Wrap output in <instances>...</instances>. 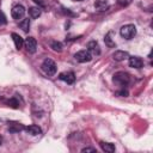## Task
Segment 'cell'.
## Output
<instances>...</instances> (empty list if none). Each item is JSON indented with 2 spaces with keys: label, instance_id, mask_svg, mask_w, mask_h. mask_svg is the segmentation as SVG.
I'll return each mask as SVG.
<instances>
[{
  "label": "cell",
  "instance_id": "6da1fadb",
  "mask_svg": "<svg viewBox=\"0 0 153 153\" xmlns=\"http://www.w3.org/2000/svg\"><path fill=\"white\" fill-rule=\"evenodd\" d=\"M120 35L124 38V39H131L135 35H136V27L134 24H127L123 25L120 29Z\"/></svg>",
  "mask_w": 153,
  "mask_h": 153
},
{
  "label": "cell",
  "instance_id": "7a4b0ae2",
  "mask_svg": "<svg viewBox=\"0 0 153 153\" xmlns=\"http://www.w3.org/2000/svg\"><path fill=\"white\" fill-rule=\"evenodd\" d=\"M112 80H114V82L118 84L120 86H127L130 82V75L127 72H117L114 74Z\"/></svg>",
  "mask_w": 153,
  "mask_h": 153
},
{
  "label": "cell",
  "instance_id": "3957f363",
  "mask_svg": "<svg viewBox=\"0 0 153 153\" xmlns=\"http://www.w3.org/2000/svg\"><path fill=\"white\" fill-rule=\"evenodd\" d=\"M42 69L47 75L51 76L56 73V65L51 59H45L42 63Z\"/></svg>",
  "mask_w": 153,
  "mask_h": 153
},
{
  "label": "cell",
  "instance_id": "277c9868",
  "mask_svg": "<svg viewBox=\"0 0 153 153\" xmlns=\"http://www.w3.org/2000/svg\"><path fill=\"white\" fill-rule=\"evenodd\" d=\"M74 59H75V61H78L80 63H85V62H90L92 60V55L90 54L88 50H79L78 53H75Z\"/></svg>",
  "mask_w": 153,
  "mask_h": 153
},
{
  "label": "cell",
  "instance_id": "5b68a950",
  "mask_svg": "<svg viewBox=\"0 0 153 153\" xmlns=\"http://www.w3.org/2000/svg\"><path fill=\"white\" fill-rule=\"evenodd\" d=\"M11 14H12V18L16 19V20H19L24 17L25 14V8L23 5H14L11 10Z\"/></svg>",
  "mask_w": 153,
  "mask_h": 153
},
{
  "label": "cell",
  "instance_id": "8992f818",
  "mask_svg": "<svg viewBox=\"0 0 153 153\" xmlns=\"http://www.w3.org/2000/svg\"><path fill=\"white\" fill-rule=\"evenodd\" d=\"M24 45H25L26 50H27L29 53H31V54L36 53V50H37V41H36L33 37H31V36L27 37V38H25Z\"/></svg>",
  "mask_w": 153,
  "mask_h": 153
},
{
  "label": "cell",
  "instance_id": "52a82bcc",
  "mask_svg": "<svg viewBox=\"0 0 153 153\" xmlns=\"http://www.w3.org/2000/svg\"><path fill=\"white\" fill-rule=\"evenodd\" d=\"M59 79L65 81V82H67V84H69V85H72L75 81V75H74L73 72H63V73H60Z\"/></svg>",
  "mask_w": 153,
  "mask_h": 153
},
{
  "label": "cell",
  "instance_id": "ba28073f",
  "mask_svg": "<svg viewBox=\"0 0 153 153\" xmlns=\"http://www.w3.org/2000/svg\"><path fill=\"white\" fill-rule=\"evenodd\" d=\"M87 50L90 51L91 55H99V54H100L99 44H98V42H96V41H90V42L87 43Z\"/></svg>",
  "mask_w": 153,
  "mask_h": 153
},
{
  "label": "cell",
  "instance_id": "9c48e42d",
  "mask_svg": "<svg viewBox=\"0 0 153 153\" xmlns=\"http://www.w3.org/2000/svg\"><path fill=\"white\" fill-rule=\"evenodd\" d=\"M128 59H129V66L133 67V68H137L139 69V68H141L143 66V61L139 56H129Z\"/></svg>",
  "mask_w": 153,
  "mask_h": 153
},
{
  "label": "cell",
  "instance_id": "30bf717a",
  "mask_svg": "<svg viewBox=\"0 0 153 153\" xmlns=\"http://www.w3.org/2000/svg\"><path fill=\"white\" fill-rule=\"evenodd\" d=\"M129 57V54L127 53V51H124V50H116L114 54H112V59L115 60V61H124L126 59H128Z\"/></svg>",
  "mask_w": 153,
  "mask_h": 153
},
{
  "label": "cell",
  "instance_id": "8fae6325",
  "mask_svg": "<svg viewBox=\"0 0 153 153\" xmlns=\"http://www.w3.org/2000/svg\"><path fill=\"white\" fill-rule=\"evenodd\" d=\"M24 129H25L30 135H33V136L39 135V134L42 133L41 128H39L38 126H36V124H30V126H27V127H24Z\"/></svg>",
  "mask_w": 153,
  "mask_h": 153
},
{
  "label": "cell",
  "instance_id": "7c38bea8",
  "mask_svg": "<svg viewBox=\"0 0 153 153\" xmlns=\"http://www.w3.org/2000/svg\"><path fill=\"white\" fill-rule=\"evenodd\" d=\"M12 39H13V42H14V45H16V48L18 49V50H20L22 48H23V45H24V39L18 35V33H12Z\"/></svg>",
  "mask_w": 153,
  "mask_h": 153
},
{
  "label": "cell",
  "instance_id": "4fadbf2b",
  "mask_svg": "<svg viewBox=\"0 0 153 153\" xmlns=\"http://www.w3.org/2000/svg\"><path fill=\"white\" fill-rule=\"evenodd\" d=\"M109 7V2L108 0H96L94 1V8L97 11H104Z\"/></svg>",
  "mask_w": 153,
  "mask_h": 153
},
{
  "label": "cell",
  "instance_id": "5bb4252c",
  "mask_svg": "<svg viewBox=\"0 0 153 153\" xmlns=\"http://www.w3.org/2000/svg\"><path fill=\"white\" fill-rule=\"evenodd\" d=\"M24 129V126L22 123H18V122H11L8 123V130L12 131V133H17V131H20Z\"/></svg>",
  "mask_w": 153,
  "mask_h": 153
},
{
  "label": "cell",
  "instance_id": "9a60e30c",
  "mask_svg": "<svg viewBox=\"0 0 153 153\" xmlns=\"http://www.w3.org/2000/svg\"><path fill=\"white\" fill-rule=\"evenodd\" d=\"M41 14H42L41 7L37 6V7H30V8H29V16H30V18L36 19V18H38Z\"/></svg>",
  "mask_w": 153,
  "mask_h": 153
},
{
  "label": "cell",
  "instance_id": "2e32d148",
  "mask_svg": "<svg viewBox=\"0 0 153 153\" xmlns=\"http://www.w3.org/2000/svg\"><path fill=\"white\" fill-rule=\"evenodd\" d=\"M100 147L104 152H108V153H112L115 152V145L111 143V142H100Z\"/></svg>",
  "mask_w": 153,
  "mask_h": 153
},
{
  "label": "cell",
  "instance_id": "e0dca14e",
  "mask_svg": "<svg viewBox=\"0 0 153 153\" xmlns=\"http://www.w3.org/2000/svg\"><path fill=\"white\" fill-rule=\"evenodd\" d=\"M19 27H20L23 31L27 32V31L30 30V19H29V18L22 19V20L19 22Z\"/></svg>",
  "mask_w": 153,
  "mask_h": 153
},
{
  "label": "cell",
  "instance_id": "ac0fdd59",
  "mask_svg": "<svg viewBox=\"0 0 153 153\" xmlns=\"http://www.w3.org/2000/svg\"><path fill=\"white\" fill-rule=\"evenodd\" d=\"M111 35H112V32H108V33L105 35V37H104V42H105V44H106L109 48H114V47H116V43L112 41Z\"/></svg>",
  "mask_w": 153,
  "mask_h": 153
},
{
  "label": "cell",
  "instance_id": "d6986e66",
  "mask_svg": "<svg viewBox=\"0 0 153 153\" xmlns=\"http://www.w3.org/2000/svg\"><path fill=\"white\" fill-rule=\"evenodd\" d=\"M50 48L54 50V51H62V43L61 42H57V41H51L50 42Z\"/></svg>",
  "mask_w": 153,
  "mask_h": 153
},
{
  "label": "cell",
  "instance_id": "ffe728a7",
  "mask_svg": "<svg viewBox=\"0 0 153 153\" xmlns=\"http://www.w3.org/2000/svg\"><path fill=\"white\" fill-rule=\"evenodd\" d=\"M7 104L10 105V106H12V108H14V109H17L18 106H19V103H18V100L16 99V98H11L8 102H7Z\"/></svg>",
  "mask_w": 153,
  "mask_h": 153
},
{
  "label": "cell",
  "instance_id": "44dd1931",
  "mask_svg": "<svg viewBox=\"0 0 153 153\" xmlns=\"http://www.w3.org/2000/svg\"><path fill=\"white\" fill-rule=\"evenodd\" d=\"M35 4H37L38 5V7H41V8H45L47 7V1L45 0H32Z\"/></svg>",
  "mask_w": 153,
  "mask_h": 153
},
{
  "label": "cell",
  "instance_id": "7402d4cb",
  "mask_svg": "<svg viewBox=\"0 0 153 153\" xmlns=\"http://www.w3.org/2000/svg\"><path fill=\"white\" fill-rule=\"evenodd\" d=\"M131 1H133V0H117V4H118L120 6H122V7H126V6H128Z\"/></svg>",
  "mask_w": 153,
  "mask_h": 153
},
{
  "label": "cell",
  "instance_id": "603a6c76",
  "mask_svg": "<svg viewBox=\"0 0 153 153\" xmlns=\"http://www.w3.org/2000/svg\"><path fill=\"white\" fill-rule=\"evenodd\" d=\"M7 23V19H6V16L2 13V12H0V25H5Z\"/></svg>",
  "mask_w": 153,
  "mask_h": 153
},
{
  "label": "cell",
  "instance_id": "cb8c5ba5",
  "mask_svg": "<svg viewBox=\"0 0 153 153\" xmlns=\"http://www.w3.org/2000/svg\"><path fill=\"white\" fill-rule=\"evenodd\" d=\"M116 94L117 96H121V97H127L128 96V91L127 90H121V91H117Z\"/></svg>",
  "mask_w": 153,
  "mask_h": 153
},
{
  "label": "cell",
  "instance_id": "d4e9b609",
  "mask_svg": "<svg viewBox=\"0 0 153 153\" xmlns=\"http://www.w3.org/2000/svg\"><path fill=\"white\" fill-rule=\"evenodd\" d=\"M81 152H96L94 148H91V147H85L81 149Z\"/></svg>",
  "mask_w": 153,
  "mask_h": 153
},
{
  "label": "cell",
  "instance_id": "484cf974",
  "mask_svg": "<svg viewBox=\"0 0 153 153\" xmlns=\"http://www.w3.org/2000/svg\"><path fill=\"white\" fill-rule=\"evenodd\" d=\"M2 143V137H1V135H0V145Z\"/></svg>",
  "mask_w": 153,
  "mask_h": 153
},
{
  "label": "cell",
  "instance_id": "4316f807",
  "mask_svg": "<svg viewBox=\"0 0 153 153\" xmlns=\"http://www.w3.org/2000/svg\"><path fill=\"white\" fill-rule=\"evenodd\" d=\"M73 1H79L80 2V1H84V0H73Z\"/></svg>",
  "mask_w": 153,
  "mask_h": 153
}]
</instances>
